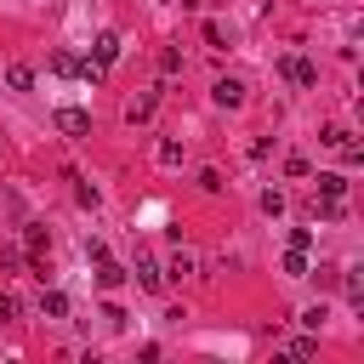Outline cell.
Listing matches in <instances>:
<instances>
[{
    "instance_id": "cell-3",
    "label": "cell",
    "mask_w": 364,
    "mask_h": 364,
    "mask_svg": "<svg viewBox=\"0 0 364 364\" xmlns=\"http://www.w3.org/2000/svg\"><path fill=\"white\" fill-rule=\"evenodd\" d=\"M279 68H284V74H290V80H296V85H318V68H313V63H307V57H284V63H279Z\"/></svg>"
},
{
    "instance_id": "cell-15",
    "label": "cell",
    "mask_w": 364,
    "mask_h": 364,
    "mask_svg": "<svg viewBox=\"0 0 364 364\" xmlns=\"http://www.w3.org/2000/svg\"><path fill=\"white\" fill-rule=\"evenodd\" d=\"M154 108H159V91H148V97H136V102H131V119H136V125H142V119H148V114H154Z\"/></svg>"
},
{
    "instance_id": "cell-2",
    "label": "cell",
    "mask_w": 364,
    "mask_h": 364,
    "mask_svg": "<svg viewBox=\"0 0 364 364\" xmlns=\"http://www.w3.org/2000/svg\"><path fill=\"white\" fill-rule=\"evenodd\" d=\"M210 97H216V108H239L245 102V80H216Z\"/></svg>"
},
{
    "instance_id": "cell-4",
    "label": "cell",
    "mask_w": 364,
    "mask_h": 364,
    "mask_svg": "<svg viewBox=\"0 0 364 364\" xmlns=\"http://www.w3.org/2000/svg\"><path fill=\"white\" fill-rule=\"evenodd\" d=\"M125 279H131V273H125V267H119V262H108V256H102V262H97V284H102V290H119V284H125Z\"/></svg>"
},
{
    "instance_id": "cell-5",
    "label": "cell",
    "mask_w": 364,
    "mask_h": 364,
    "mask_svg": "<svg viewBox=\"0 0 364 364\" xmlns=\"http://www.w3.org/2000/svg\"><path fill=\"white\" fill-rule=\"evenodd\" d=\"M23 239H28V256H46V250H51V233H46V222H28V228H23Z\"/></svg>"
},
{
    "instance_id": "cell-10",
    "label": "cell",
    "mask_w": 364,
    "mask_h": 364,
    "mask_svg": "<svg viewBox=\"0 0 364 364\" xmlns=\"http://www.w3.org/2000/svg\"><path fill=\"white\" fill-rule=\"evenodd\" d=\"M6 85H11V91H28V85H34V68H28V63H11V68H6Z\"/></svg>"
},
{
    "instance_id": "cell-16",
    "label": "cell",
    "mask_w": 364,
    "mask_h": 364,
    "mask_svg": "<svg viewBox=\"0 0 364 364\" xmlns=\"http://www.w3.org/2000/svg\"><path fill=\"white\" fill-rule=\"evenodd\" d=\"M256 205H262V216H284V193H273V188H267Z\"/></svg>"
},
{
    "instance_id": "cell-14",
    "label": "cell",
    "mask_w": 364,
    "mask_h": 364,
    "mask_svg": "<svg viewBox=\"0 0 364 364\" xmlns=\"http://www.w3.org/2000/svg\"><path fill=\"white\" fill-rule=\"evenodd\" d=\"M313 353H318V330H307V336L290 341V358H313Z\"/></svg>"
},
{
    "instance_id": "cell-8",
    "label": "cell",
    "mask_w": 364,
    "mask_h": 364,
    "mask_svg": "<svg viewBox=\"0 0 364 364\" xmlns=\"http://www.w3.org/2000/svg\"><path fill=\"white\" fill-rule=\"evenodd\" d=\"M136 284H142V290H159V284H165V273H159L148 256H136Z\"/></svg>"
},
{
    "instance_id": "cell-22",
    "label": "cell",
    "mask_w": 364,
    "mask_h": 364,
    "mask_svg": "<svg viewBox=\"0 0 364 364\" xmlns=\"http://www.w3.org/2000/svg\"><path fill=\"white\" fill-rule=\"evenodd\" d=\"M102 318H108L114 330H125V307H119V301H108V307H102Z\"/></svg>"
},
{
    "instance_id": "cell-11",
    "label": "cell",
    "mask_w": 364,
    "mask_h": 364,
    "mask_svg": "<svg viewBox=\"0 0 364 364\" xmlns=\"http://www.w3.org/2000/svg\"><path fill=\"white\" fill-rule=\"evenodd\" d=\"M193 267H199V262H193V250H176V256L165 262V273H171V279H188Z\"/></svg>"
},
{
    "instance_id": "cell-7",
    "label": "cell",
    "mask_w": 364,
    "mask_h": 364,
    "mask_svg": "<svg viewBox=\"0 0 364 364\" xmlns=\"http://www.w3.org/2000/svg\"><path fill=\"white\" fill-rule=\"evenodd\" d=\"M347 193V176H336V171H318V199H341Z\"/></svg>"
},
{
    "instance_id": "cell-13",
    "label": "cell",
    "mask_w": 364,
    "mask_h": 364,
    "mask_svg": "<svg viewBox=\"0 0 364 364\" xmlns=\"http://www.w3.org/2000/svg\"><path fill=\"white\" fill-rule=\"evenodd\" d=\"M336 284L347 290V301H353V307H364V279H358V273H341Z\"/></svg>"
},
{
    "instance_id": "cell-9",
    "label": "cell",
    "mask_w": 364,
    "mask_h": 364,
    "mask_svg": "<svg viewBox=\"0 0 364 364\" xmlns=\"http://www.w3.org/2000/svg\"><path fill=\"white\" fill-rule=\"evenodd\" d=\"M91 51H97V63L108 68V63L119 57V34H97V46H91Z\"/></svg>"
},
{
    "instance_id": "cell-17",
    "label": "cell",
    "mask_w": 364,
    "mask_h": 364,
    "mask_svg": "<svg viewBox=\"0 0 364 364\" xmlns=\"http://www.w3.org/2000/svg\"><path fill=\"white\" fill-rule=\"evenodd\" d=\"M330 313H324V301H313V307H301V330H318Z\"/></svg>"
},
{
    "instance_id": "cell-18",
    "label": "cell",
    "mask_w": 364,
    "mask_h": 364,
    "mask_svg": "<svg viewBox=\"0 0 364 364\" xmlns=\"http://www.w3.org/2000/svg\"><path fill=\"white\" fill-rule=\"evenodd\" d=\"M176 159H182V142L165 136V142H159V165H176Z\"/></svg>"
},
{
    "instance_id": "cell-20",
    "label": "cell",
    "mask_w": 364,
    "mask_h": 364,
    "mask_svg": "<svg viewBox=\"0 0 364 364\" xmlns=\"http://www.w3.org/2000/svg\"><path fill=\"white\" fill-rule=\"evenodd\" d=\"M199 188H205V193H222V171L205 165V171H199Z\"/></svg>"
},
{
    "instance_id": "cell-21",
    "label": "cell",
    "mask_w": 364,
    "mask_h": 364,
    "mask_svg": "<svg viewBox=\"0 0 364 364\" xmlns=\"http://www.w3.org/2000/svg\"><path fill=\"white\" fill-rule=\"evenodd\" d=\"M290 245L296 250H313V228H290Z\"/></svg>"
},
{
    "instance_id": "cell-1",
    "label": "cell",
    "mask_w": 364,
    "mask_h": 364,
    "mask_svg": "<svg viewBox=\"0 0 364 364\" xmlns=\"http://www.w3.org/2000/svg\"><path fill=\"white\" fill-rule=\"evenodd\" d=\"M57 131L63 136H91V114L85 108H57Z\"/></svg>"
},
{
    "instance_id": "cell-23",
    "label": "cell",
    "mask_w": 364,
    "mask_h": 364,
    "mask_svg": "<svg viewBox=\"0 0 364 364\" xmlns=\"http://www.w3.org/2000/svg\"><path fill=\"white\" fill-rule=\"evenodd\" d=\"M11 318H17V296H6V290H0V324H11Z\"/></svg>"
},
{
    "instance_id": "cell-19",
    "label": "cell",
    "mask_w": 364,
    "mask_h": 364,
    "mask_svg": "<svg viewBox=\"0 0 364 364\" xmlns=\"http://www.w3.org/2000/svg\"><path fill=\"white\" fill-rule=\"evenodd\" d=\"M159 68H165V74H176V68H182V51H176V46H165V51H159Z\"/></svg>"
},
{
    "instance_id": "cell-6",
    "label": "cell",
    "mask_w": 364,
    "mask_h": 364,
    "mask_svg": "<svg viewBox=\"0 0 364 364\" xmlns=\"http://www.w3.org/2000/svg\"><path fill=\"white\" fill-rule=\"evenodd\" d=\"M40 313L46 318H68V296L63 290H40Z\"/></svg>"
},
{
    "instance_id": "cell-12",
    "label": "cell",
    "mask_w": 364,
    "mask_h": 364,
    "mask_svg": "<svg viewBox=\"0 0 364 364\" xmlns=\"http://www.w3.org/2000/svg\"><path fill=\"white\" fill-rule=\"evenodd\" d=\"M284 273H290V279H307V250L290 245V250H284Z\"/></svg>"
}]
</instances>
